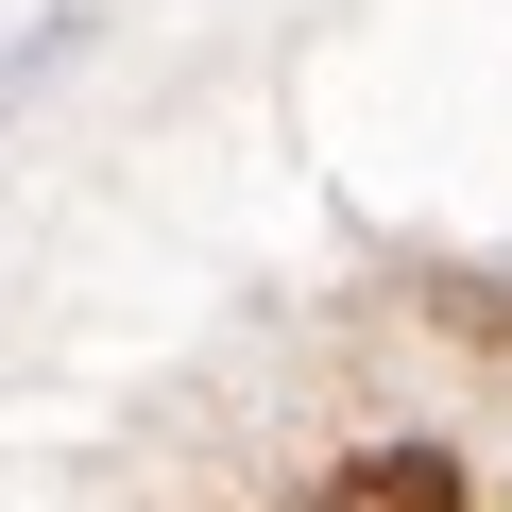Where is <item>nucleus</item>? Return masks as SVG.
Listing matches in <instances>:
<instances>
[{
    "instance_id": "1",
    "label": "nucleus",
    "mask_w": 512,
    "mask_h": 512,
    "mask_svg": "<svg viewBox=\"0 0 512 512\" xmlns=\"http://www.w3.org/2000/svg\"><path fill=\"white\" fill-rule=\"evenodd\" d=\"M308 512H461V444H359Z\"/></svg>"
},
{
    "instance_id": "2",
    "label": "nucleus",
    "mask_w": 512,
    "mask_h": 512,
    "mask_svg": "<svg viewBox=\"0 0 512 512\" xmlns=\"http://www.w3.org/2000/svg\"><path fill=\"white\" fill-rule=\"evenodd\" d=\"M86 35H103V18H35V35H18V52H0V120H18V103H35V86H52V69H69V52H86Z\"/></svg>"
},
{
    "instance_id": "3",
    "label": "nucleus",
    "mask_w": 512,
    "mask_h": 512,
    "mask_svg": "<svg viewBox=\"0 0 512 512\" xmlns=\"http://www.w3.org/2000/svg\"><path fill=\"white\" fill-rule=\"evenodd\" d=\"M427 308H444V325H461V342H512V274H444V291H427Z\"/></svg>"
}]
</instances>
